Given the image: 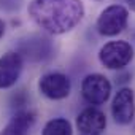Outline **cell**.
<instances>
[{
	"label": "cell",
	"instance_id": "obj_4",
	"mask_svg": "<svg viewBox=\"0 0 135 135\" xmlns=\"http://www.w3.org/2000/svg\"><path fill=\"white\" fill-rule=\"evenodd\" d=\"M81 94L88 103L102 105L110 99L111 83L108 81L107 76H103L100 73H91L81 83Z\"/></svg>",
	"mask_w": 135,
	"mask_h": 135
},
{
	"label": "cell",
	"instance_id": "obj_1",
	"mask_svg": "<svg viewBox=\"0 0 135 135\" xmlns=\"http://www.w3.org/2000/svg\"><path fill=\"white\" fill-rule=\"evenodd\" d=\"M32 21L48 33L70 32L84 16L81 0H32L27 7Z\"/></svg>",
	"mask_w": 135,
	"mask_h": 135
},
{
	"label": "cell",
	"instance_id": "obj_6",
	"mask_svg": "<svg viewBox=\"0 0 135 135\" xmlns=\"http://www.w3.org/2000/svg\"><path fill=\"white\" fill-rule=\"evenodd\" d=\"M111 114L121 126H127L135 116V94L130 88H121L111 103Z\"/></svg>",
	"mask_w": 135,
	"mask_h": 135
},
{
	"label": "cell",
	"instance_id": "obj_7",
	"mask_svg": "<svg viewBox=\"0 0 135 135\" xmlns=\"http://www.w3.org/2000/svg\"><path fill=\"white\" fill-rule=\"evenodd\" d=\"M24 60L21 52L10 51L0 57V89H8L16 84L22 73Z\"/></svg>",
	"mask_w": 135,
	"mask_h": 135
},
{
	"label": "cell",
	"instance_id": "obj_5",
	"mask_svg": "<svg viewBox=\"0 0 135 135\" xmlns=\"http://www.w3.org/2000/svg\"><path fill=\"white\" fill-rule=\"evenodd\" d=\"M38 91L51 100H62L70 95L72 84L67 75L54 72L46 73L38 80Z\"/></svg>",
	"mask_w": 135,
	"mask_h": 135
},
{
	"label": "cell",
	"instance_id": "obj_8",
	"mask_svg": "<svg viewBox=\"0 0 135 135\" xmlns=\"http://www.w3.org/2000/svg\"><path fill=\"white\" fill-rule=\"evenodd\" d=\"M76 127L81 135H100L107 127L105 113L99 108H84L76 118Z\"/></svg>",
	"mask_w": 135,
	"mask_h": 135
},
{
	"label": "cell",
	"instance_id": "obj_2",
	"mask_svg": "<svg viewBox=\"0 0 135 135\" xmlns=\"http://www.w3.org/2000/svg\"><path fill=\"white\" fill-rule=\"evenodd\" d=\"M133 59V48L124 40L108 41L102 46L99 52V60L110 70H121Z\"/></svg>",
	"mask_w": 135,
	"mask_h": 135
},
{
	"label": "cell",
	"instance_id": "obj_9",
	"mask_svg": "<svg viewBox=\"0 0 135 135\" xmlns=\"http://www.w3.org/2000/svg\"><path fill=\"white\" fill-rule=\"evenodd\" d=\"M35 124V113L30 110H19L8 124L0 130V135H29Z\"/></svg>",
	"mask_w": 135,
	"mask_h": 135
},
{
	"label": "cell",
	"instance_id": "obj_3",
	"mask_svg": "<svg viewBox=\"0 0 135 135\" xmlns=\"http://www.w3.org/2000/svg\"><path fill=\"white\" fill-rule=\"evenodd\" d=\"M129 21V11L122 5H111L105 8L97 19V30L103 37H114L121 33Z\"/></svg>",
	"mask_w": 135,
	"mask_h": 135
},
{
	"label": "cell",
	"instance_id": "obj_11",
	"mask_svg": "<svg viewBox=\"0 0 135 135\" xmlns=\"http://www.w3.org/2000/svg\"><path fill=\"white\" fill-rule=\"evenodd\" d=\"M41 135H73V129L65 118H54L45 124Z\"/></svg>",
	"mask_w": 135,
	"mask_h": 135
},
{
	"label": "cell",
	"instance_id": "obj_12",
	"mask_svg": "<svg viewBox=\"0 0 135 135\" xmlns=\"http://www.w3.org/2000/svg\"><path fill=\"white\" fill-rule=\"evenodd\" d=\"M3 33H5V22L0 19V38L3 37Z\"/></svg>",
	"mask_w": 135,
	"mask_h": 135
},
{
	"label": "cell",
	"instance_id": "obj_13",
	"mask_svg": "<svg viewBox=\"0 0 135 135\" xmlns=\"http://www.w3.org/2000/svg\"><path fill=\"white\" fill-rule=\"evenodd\" d=\"M127 3H129L130 10H133V11H135V0H127Z\"/></svg>",
	"mask_w": 135,
	"mask_h": 135
},
{
	"label": "cell",
	"instance_id": "obj_10",
	"mask_svg": "<svg viewBox=\"0 0 135 135\" xmlns=\"http://www.w3.org/2000/svg\"><path fill=\"white\" fill-rule=\"evenodd\" d=\"M21 52L26 54V57L30 60H43L49 56L51 45L48 40L35 37V38H30L21 45Z\"/></svg>",
	"mask_w": 135,
	"mask_h": 135
}]
</instances>
